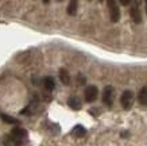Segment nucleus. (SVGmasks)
Segmentation results:
<instances>
[{
	"instance_id": "nucleus-1",
	"label": "nucleus",
	"mask_w": 147,
	"mask_h": 146,
	"mask_svg": "<svg viewBox=\"0 0 147 146\" xmlns=\"http://www.w3.org/2000/svg\"><path fill=\"white\" fill-rule=\"evenodd\" d=\"M120 104L123 107V110H129L134 104V92L129 91V89L124 91L120 97Z\"/></svg>"
},
{
	"instance_id": "nucleus-2",
	"label": "nucleus",
	"mask_w": 147,
	"mask_h": 146,
	"mask_svg": "<svg viewBox=\"0 0 147 146\" xmlns=\"http://www.w3.org/2000/svg\"><path fill=\"white\" fill-rule=\"evenodd\" d=\"M108 8H109V16L113 23L119 22L120 19V8L116 1H108Z\"/></svg>"
},
{
	"instance_id": "nucleus-3",
	"label": "nucleus",
	"mask_w": 147,
	"mask_h": 146,
	"mask_svg": "<svg viewBox=\"0 0 147 146\" xmlns=\"http://www.w3.org/2000/svg\"><path fill=\"white\" fill-rule=\"evenodd\" d=\"M98 96V89L94 85H89L88 88L85 89V100L88 103H93Z\"/></svg>"
},
{
	"instance_id": "nucleus-4",
	"label": "nucleus",
	"mask_w": 147,
	"mask_h": 146,
	"mask_svg": "<svg viewBox=\"0 0 147 146\" xmlns=\"http://www.w3.org/2000/svg\"><path fill=\"white\" fill-rule=\"evenodd\" d=\"M102 102L107 106H111L113 103V88L111 85H107L104 91H102Z\"/></svg>"
},
{
	"instance_id": "nucleus-5",
	"label": "nucleus",
	"mask_w": 147,
	"mask_h": 146,
	"mask_svg": "<svg viewBox=\"0 0 147 146\" xmlns=\"http://www.w3.org/2000/svg\"><path fill=\"white\" fill-rule=\"evenodd\" d=\"M129 15H131V19L134 20V23L139 24V23L142 22V14H140V11H139V7H138L136 3L131 7V10H129Z\"/></svg>"
},
{
	"instance_id": "nucleus-6",
	"label": "nucleus",
	"mask_w": 147,
	"mask_h": 146,
	"mask_svg": "<svg viewBox=\"0 0 147 146\" xmlns=\"http://www.w3.org/2000/svg\"><path fill=\"white\" fill-rule=\"evenodd\" d=\"M11 137L22 142L23 139L27 137V131L24 130V128H22V127H15V128L11 130Z\"/></svg>"
},
{
	"instance_id": "nucleus-7",
	"label": "nucleus",
	"mask_w": 147,
	"mask_h": 146,
	"mask_svg": "<svg viewBox=\"0 0 147 146\" xmlns=\"http://www.w3.org/2000/svg\"><path fill=\"white\" fill-rule=\"evenodd\" d=\"M67 104L70 107L71 110H80L81 108V100L78 99L77 96H71L69 97V100H67Z\"/></svg>"
},
{
	"instance_id": "nucleus-8",
	"label": "nucleus",
	"mask_w": 147,
	"mask_h": 146,
	"mask_svg": "<svg viewBox=\"0 0 147 146\" xmlns=\"http://www.w3.org/2000/svg\"><path fill=\"white\" fill-rule=\"evenodd\" d=\"M43 87H45L46 91L51 92V91L55 88V83H54V79H53V77H50V76L45 77V79H43Z\"/></svg>"
},
{
	"instance_id": "nucleus-9",
	"label": "nucleus",
	"mask_w": 147,
	"mask_h": 146,
	"mask_svg": "<svg viewBox=\"0 0 147 146\" xmlns=\"http://www.w3.org/2000/svg\"><path fill=\"white\" fill-rule=\"evenodd\" d=\"M138 100L142 106H147V85L143 87L140 91H139V95H138Z\"/></svg>"
},
{
	"instance_id": "nucleus-10",
	"label": "nucleus",
	"mask_w": 147,
	"mask_h": 146,
	"mask_svg": "<svg viewBox=\"0 0 147 146\" xmlns=\"http://www.w3.org/2000/svg\"><path fill=\"white\" fill-rule=\"evenodd\" d=\"M59 79L65 85L70 84V76H69V72L66 69H59Z\"/></svg>"
},
{
	"instance_id": "nucleus-11",
	"label": "nucleus",
	"mask_w": 147,
	"mask_h": 146,
	"mask_svg": "<svg viewBox=\"0 0 147 146\" xmlns=\"http://www.w3.org/2000/svg\"><path fill=\"white\" fill-rule=\"evenodd\" d=\"M71 134H73L74 137H84L85 134H86V130H85L84 126H81V124H77L76 127L71 130Z\"/></svg>"
},
{
	"instance_id": "nucleus-12",
	"label": "nucleus",
	"mask_w": 147,
	"mask_h": 146,
	"mask_svg": "<svg viewBox=\"0 0 147 146\" xmlns=\"http://www.w3.org/2000/svg\"><path fill=\"white\" fill-rule=\"evenodd\" d=\"M0 119L4 120L5 123H9V124H19V123H20V122H19V119L13 118V116L7 115V114H0Z\"/></svg>"
},
{
	"instance_id": "nucleus-13",
	"label": "nucleus",
	"mask_w": 147,
	"mask_h": 146,
	"mask_svg": "<svg viewBox=\"0 0 147 146\" xmlns=\"http://www.w3.org/2000/svg\"><path fill=\"white\" fill-rule=\"evenodd\" d=\"M77 8H78V3L77 1H70L69 5H67V14L69 15H76Z\"/></svg>"
},
{
	"instance_id": "nucleus-14",
	"label": "nucleus",
	"mask_w": 147,
	"mask_h": 146,
	"mask_svg": "<svg viewBox=\"0 0 147 146\" xmlns=\"http://www.w3.org/2000/svg\"><path fill=\"white\" fill-rule=\"evenodd\" d=\"M4 146H22V142L15 139L12 137H8L7 139L4 141Z\"/></svg>"
},
{
	"instance_id": "nucleus-15",
	"label": "nucleus",
	"mask_w": 147,
	"mask_h": 146,
	"mask_svg": "<svg viewBox=\"0 0 147 146\" xmlns=\"http://www.w3.org/2000/svg\"><path fill=\"white\" fill-rule=\"evenodd\" d=\"M78 84H80V85L85 84V80H84V77H82V76H80V75H78Z\"/></svg>"
},
{
	"instance_id": "nucleus-16",
	"label": "nucleus",
	"mask_w": 147,
	"mask_h": 146,
	"mask_svg": "<svg viewBox=\"0 0 147 146\" xmlns=\"http://www.w3.org/2000/svg\"><path fill=\"white\" fill-rule=\"evenodd\" d=\"M121 4H123V5H128L129 1H128V0H121Z\"/></svg>"
},
{
	"instance_id": "nucleus-17",
	"label": "nucleus",
	"mask_w": 147,
	"mask_h": 146,
	"mask_svg": "<svg viewBox=\"0 0 147 146\" xmlns=\"http://www.w3.org/2000/svg\"><path fill=\"white\" fill-rule=\"evenodd\" d=\"M144 4H146V14H147V1H146V3H144Z\"/></svg>"
}]
</instances>
